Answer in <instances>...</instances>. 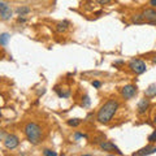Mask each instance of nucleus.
<instances>
[{"mask_svg":"<svg viewBox=\"0 0 156 156\" xmlns=\"http://www.w3.org/2000/svg\"><path fill=\"white\" fill-rule=\"evenodd\" d=\"M119 107H120V104H119V101H117L116 99L107 100L105 103L100 107V109L98 111L96 120L99 121L100 124H108L109 121L113 119V116L116 115Z\"/></svg>","mask_w":156,"mask_h":156,"instance_id":"f257e3e1","label":"nucleus"},{"mask_svg":"<svg viewBox=\"0 0 156 156\" xmlns=\"http://www.w3.org/2000/svg\"><path fill=\"white\" fill-rule=\"evenodd\" d=\"M23 133H25L27 140L31 144H39L43 138L42 126L37 122H27L23 128Z\"/></svg>","mask_w":156,"mask_h":156,"instance_id":"f03ea898","label":"nucleus"},{"mask_svg":"<svg viewBox=\"0 0 156 156\" xmlns=\"http://www.w3.org/2000/svg\"><path fill=\"white\" fill-rule=\"evenodd\" d=\"M129 68L131 72H134L135 74H143V73L147 70V65L143 60L140 58H131L129 61Z\"/></svg>","mask_w":156,"mask_h":156,"instance_id":"7ed1b4c3","label":"nucleus"},{"mask_svg":"<svg viewBox=\"0 0 156 156\" xmlns=\"http://www.w3.org/2000/svg\"><path fill=\"white\" fill-rule=\"evenodd\" d=\"M12 14H13V11L11 5L7 2H4V0H0V18L7 21V20H11Z\"/></svg>","mask_w":156,"mask_h":156,"instance_id":"20e7f679","label":"nucleus"},{"mask_svg":"<svg viewBox=\"0 0 156 156\" xmlns=\"http://www.w3.org/2000/svg\"><path fill=\"white\" fill-rule=\"evenodd\" d=\"M144 17V22L150 23V25L156 26V9L155 8H147L142 12Z\"/></svg>","mask_w":156,"mask_h":156,"instance_id":"39448f33","label":"nucleus"},{"mask_svg":"<svg viewBox=\"0 0 156 156\" xmlns=\"http://www.w3.org/2000/svg\"><path fill=\"white\" fill-rule=\"evenodd\" d=\"M136 86L135 85H126L121 89V95H122L124 99H133L136 95Z\"/></svg>","mask_w":156,"mask_h":156,"instance_id":"423d86ee","label":"nucleus"},{"mask_svg":"<svg viewBox=\"0 0 156 156\" xmlns=\"http://www.w3.org/2000/svg\"><path fill=\"white\" fill-rule=\"evenodd\" d=\"M20 144V139L17 135L14 134H8L5 138H4V146L8 148V150H14Z\"/></svg>","mask_w":156,"mask_h":156,"instance_id":"0eeeda50","label":"nucleus"},{"mask_svg":"<svg viewBox=\"0 0 156 156\" xmlns=\"http://www.w3.org/2000/svg\"><path fill=\"white\" fill-rule=\"evenodd\" d=\"M100 148L104 151H115L117 155H122V151H120V148L117 147L115 143H112L111 140H104V142H100Z\"/></svg>","mask_w":156,"mask_h":156,"instance_id":"6e6552de","label":"nucleus"},{"mask_svg":"<svg viewBox=\"0 0 156 156\" xmlns=\"http://www.w3.org/2000/svg\"><path fill=\"white\" fill-rule=\"evenodd\" d=\"M148 107H150V99H147V98H144V99H142L138 103V113L139 115H143L146 113V111L148 109Z\"/></svg>","mask_w":156,"mask_h":156,"instance_id":"1a4fd4ad","label":"nucleus"},{"mask_svg":"<svg viewBox=\"0 0 156 156\" xmlns=\"http://www.w3.org/2000/svg\"><path fill=\"white\" fill-rule=\"evenodd\" d=\"M156 152V147H152V146H146L142 150H139L138 152H135L134 156H144V155H151Z\"/></svg>","mask_w":156,"mask_h":156,"instance_id":"9d476101","label":"nucleus"},{"mask_svg":"<svg viewBox=\"0 0 156 156\" xmlns=\"http://www.w3.org/2000/svg\"><path fill=\"white\" fill-rule=\"evenodd\" d=\"M55 91L57 92V95L60 96V98H69L70 96V90L69 89H66V87H58V86H56L55 87Z\"/></svg>","mask_w":156,"mask_h":156,"instance_id":"9b49d317","label":"nucleus"},{"mask_svg":"<svg viewBox=\"0 0 156 156\" xmlns=\"http://www.w3.org/2000/svg\"><path fill=\"white\" fill-rule=\"evenodd\" d=\"M131 22L135 23V25H139V23H146L143 13H135V14H133V16H131Z\"/></svg>","mask_w":156,"mask_h":156,"instance_id":"f8f14e48","label":"nucleus"},{"mask_svg":"<svg viewBox=\"0 0 156 156\" xmlns=\"http://www.w3.org/2000/svg\"><path fill=\"white\" fill-rule=\"evenodd\" d=\"M68 25H69V22L68 21H62V22H58L56 23V31L57 33H65L68 30Z\"/></svg>","mask_w":156,"mask_h":156,"instance_id":"ddd939ff","label":"nucleus"},{"mask_svg":"<svg viewBox=\"0 0 156 156\" xmlns=\"http://www.w3.org/2000/svg\"><path fill=\"white\" fill-rule=\"evenodd\" d=\"M9 39H11V34H8V33H3V34H0V46L5 47V46L8 44Z\"/></svg>","mask_w":156,"mask_h":156,"instance_id":"4468645a","label":"nucleus"},{"mask_svg":"<svg viewBox=\"0 0 156 156\" xmlns=\"http://www.w3.org/2000/svg\"><path fill=\"white\" fill-rule=\"evenodd\" d=\"M146 96L147 98H152L156 95V85H150L148 89H146Z\"/></svg>","mask_w":156,"mask_h":156,"instance_id":"2eb2a0df","label":"nucleus"},{"mask_svg":"<svg viewBox=\"0 0 156 156\" xmlns=\"http://www.w3.org/2000/svg\"><path fill=\"white\" fill-rule=\"evenodd\" d=\"M16 13L18 16H26L27 13H30V8L29 7H18L16 9Z\"/></svg>","mask_w":156,"mask_h":156,"instance_id":"dca6fc26","label":"nucleus"},{"mask_svg":"<svg viewBox=\"0 0 156 156\" xmlns=\"http://www.w3.org/2000/svg\"><path fill=\"white\" fill-rule=\"evenodd\" d=\"M81 122H82V120H80V119H70V120H68V125L73 126V128H77L78 125H81Z\"/></svg>","mask_w":156,"mask_h":156,"instance_id":"f3484780","label":"nucleus"},{"mask_svg":"<svg viewBox=\"0 0 156 156\" xmlns=\"http://www.w3.org/2000/svg\"><path fill=\"white\" fill-rule=\"evenodd\" d=\"M43 156H57V152L53 150H50V148H46L43 151Z\"/></svg>","mask_w":156,"mask_h":156,"instance_id":"a211bd4d","label":"nucleus"},{"mask_svg":"<svg viewBox=\"0 0 156 156\" xmlns=\"http://www.w3.org/2000/svg\"><path fill=\"white\" fill-rule=\"evenodd\" d=\"M82 107H90V104H91V100H90V98L89 96H85V98H82Z\"/></svg>","mask_w":156,"mask_h":156,"instance_id":"6ab92c4d","label":"nucleus"},{"mask_svg":"<svg viewBox=\"0 0 156 156\" xmlns=\"http://www.w3.org/2000/svg\"><path fill=\"white\" fill-rule=\"evenodd\" d=\"M148 142L150 143H155L156 142V130H154L152 133L148 135Z\"/></svg>","mask_w":156,"mask_h":156,"instance_id":"aec40b11","label":"nucleus"},{"mask_svg":"<svg viewBox=\"0 0 156 156\" xmlns=\"http://www.w3.org/2000/svg\"><path fill=\"white\" fill-rule=\"evenodd\" d=\"M80 138H87V135L86 134H83V133H77L74 134V139H80Z\"/></svg>","mask_w":156,"mask_h":156,"instance_id":"412c9836","label":"nucleus"},{"mask_svg":"<svg viewBox=\"0 0 156 156\" xmlns=\"http://www.w3.org/2000/svg\"><path fill=\"white\" fill-rule=\"evenodd\" d=\"M98 4H100V5H107V4L111 3V0H95Z\"/></svg>","mask_w":156,"mask_h":156,"instance_id":"4be33fe9","label":"nucleus"},{"mask_svg":"<svg viewBox=\"0 0 156 156\" xmlns=\"http://www.w3.org/2000/svg\"><path fill=\"white\" fill-rule=\"evenodd\" d=\"M92 86H94L95 89H99V87L101 86V82L100 81H92Z\"/></svg>","mask_w":156,"mask_h":156,"instance_id":"5701e85b","label":"nucleus"},{"mask_svg":"<svg viewBox=\"0 0 156 156\" xmlns=\"http://www.w3.org/2000/svg\"><path fill=\"white\" fill-rule=\"evenodd\" d=\"M150 5L152 8H156V0H150Z\"/></svg>","mask_w":156,"mask_h":156,"instance_id":"b1692460","label":"nucleus"},{"mask_svg":"<svg viewBox=\"0 0 156 156\" xmlns=\"http://www.w3.org/2000/svg\"><path fill=\"white\" fill-rule=\"evenodd\" d=\"M17 21H18V22H26V18H23V17L20 16V17L17 18Z\"/></svg>","mask_w":156,"mask_h":156,"instance_id":"393cba45","label":"nucleus"},{"mask_svg":"<svg viewBox=\"0 0 156 156\" xmlns=\"http://www.w3.org/2000/svg\"><path fill=\"white\" fill-rule=\"evenodd\" d=\"M152 62H154V64H156V55H155L154 58H152Z\"/></svg>","mask_w":156,"mask_h":156,"instance_id":"a878e982","label":"nucleus"},{"mask_svg":"<svg viewBox=\"0 0 156 156\" xmlns=\"http://www.w3.org/2000/svg\"><path fill=\"white\" fill-rule=\"evenodd\" d=\"M154 124H155V125H156V115H155V116H154Z\"/></svg>","mask_w":156,"mask_h":156,"instance_id":"bb28decb","label":"nucleus"},{"mask_svg":"<svg viewBox=\"0 0 156 156\" xmlns=\"http://www.w3.org/2000/svg\"><path fill=\"white\" fill-rule=\"evenodd\" d=\"M82 156H92V155H82Z\"/></svg>","mask_w":156,"mask_h":156,"instance_id":"cd10ccee","label":"nucleus"},{"mask_svg":"<svg viewBox=\"0 0 156 156\" xmlns=\"http://www.w3.org/2000/svg\"><path fill=\"white\" fill-rule=\"evenodd\" d=\"M0 117H2V112H0Z\"/></svg>","mask_w":156,"mask_h":156,"instance_id":"c85d7f7f","label":"nucleus"},{"mask_svg":"<svg viewBox=\"0 0 156 156\" xmlns=\"http://www.w3.org/2000/svg\"><path fill=\"white\" fill-rule=\"evenodd\" d=\"M109 156H115V155H109Z\"/></svg>","mask_w":156,"mask_h":156,"instance_id":"c756f323","label":"nucleus"}]
</instances>
